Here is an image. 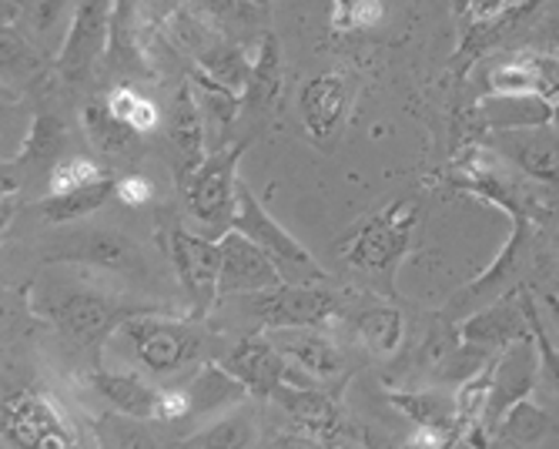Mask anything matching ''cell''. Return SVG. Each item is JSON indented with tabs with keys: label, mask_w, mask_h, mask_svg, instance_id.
I'll return each instance as SVG.
<instances>
[{
	"label": "cell",
	"mask_w": 559,
	"mask_h": 449,
	"mask_svg": "<svg viewBox=\"0 0 559 449\" xmlns=\"http://www.w3.org/2000/svg\"><path fill=\"white\" fill-rule=\"evenodd\" d=\"M416 222H419L416 198H399V202L385 205L382 212H376L372 218H366L352 232V238L345 245L348 265L366 272L379 288L392 292L395 269H399L402 256L409 252Z\"/></svg>",
	"instance_id": "obj_1"
},
{
	"label": "cell",
	"mask_w": 559,
	"mask_h": 449,
	"mask_svg": "<svg viewBox=\"0 0 559 449\" xmlns=\"http://www.w3.org/2000/svg\"><path fill=\"white\" fill-rule=\"evenodd\" d=\"M245 147H248V141H238L231 147H218V152H212L181 185L188 215L201 228V235L222 238L231 228L235 205H238V178H235V172H238Z\"/></svg>",
	"instance_id": "obj_2"
},
{
	"label": "cell",
	"mask_w": 559,
	"mask_h": 449,
	"mask_svg": "<svg viewBox=\"0 0 559 449\" xmlns=\"http://www.w3.org/2000/svg\"><path fill=\"white\" fill-rule=\"evenodd\" d=\"M231 228L245 232L251 241H259L272 256V262L278 265V272L288 285H329V272L316 262V256L292 232H285L265 212L259 198L251 194V188L241 181H238V205H235Z\"/></svg>",
	"instance_id": "obj_3"
},
{
	"label": "cell",
	"mask_w": 559,
	"mask_h": 449,
	"mask_svg": "<svg viewBox=\"0 0 559 449\" xmlns=\"http://www.w3.org/2000/svg\"><path fill=\"white\" fill-rule=\"evenodd\" d=\"M165 238V252L188 292L191 303V316L205 319L209 309L218 303V275H222V245L218 238H209L201 232H188L181 222H168V228L162 232Z\"/></svg>",
	"instance_id": "obj_4"
},
{
	"label": "cell",
	"mask_w": 559,
	"mask_h": 449,
	"mask_svg": "<svg viewBox=\"0 0 559 449\" xmlns=\"http://www.w3.org/2000/svg\"><path fill=\"white\" fill-rule=\"evenodd\" d=\"M151 312L147 306H128L121 298L100 292H68L61 298H50L40 306V316L55 322L58 332L74 339L78 345L97 348L115 329H121L131 316Z\"/></svg>",
	"instance_id": "obj_5"
},
{
	"label": "cell",
	"mask_w": 559,
	"mask_h": 449,
	"mask_svg": "<svg viewBox=\"0 0 559 449\" xmlns=\"http://www.w3.org/2000/svg\"><path fill=\"white\" fill-rule=\"evenodd\" d=\"M118 332L131 339L138 363L155 376L178 373L181 366L194 363L201 356V348H205V335H201L194 326L158 319L151 312L131 316Z\"/></svg>",
	"instance_id": "obj_6"
},
{
	"label": "cell",
	"mask_w": 559,
	"mask_h": 449,
	"mask_svg": "<svg viewBox=\"0 0 559 449\" xmlns=\"http://www.w3.org/2000/svg\"><path fill=\"white\" fill-rule=\"evenodd\" d=\"M115 4L118 0H78L64 47L58 55V74L68 84L87 81V74L97 68V61L108 55L111 44V21H115Z\"/></svg>",
	"instance_id": "obj_7"
},
{
	"label": "cell",
	"mask_w": 559,
	"mask_h": 449,
	"mask_svg": "<svg viewBox=\"0 0 559 449\" xmlns=\"http://www.w3.org/2000/svg\"><path fill=\"white\" fill-rule=\"evenodd\" d=\"M245 306L259 316L269 329H301V326H329L338 316V298L322 285H275L265 292H248Z\"/></svg>",
	"instance_id": "obj_8"
},
{
	"label": "cell",
	"mask_w": 559,
	"mask_h": 449,
	"mask_svg": "<svg viewBox=\"0 0 559 449\" xmlns=\"http://www.w3.org/2000/svg\"><path fill=\"white\" fill-rule=\"evenodd\" d=\"M272 399L288 416L292 429L301 433L305 439H312L316 446L338 442V439L352 436V426L345 423L338 399L322 389H305V386H295L292 379H285L272 389Z\"/></svg>",
	"instance_id": "obj_9"
},
{
	"label": "cell",
	"mask_w": 559,
	"mask_h": 449,
	"mask_svg": "<svg viewBox=\"0 0 559 449\" xmlns=\"http://www.w3.org/2000/svg\"><path fill=\"white\" fill-rule=\"evenodd\" d=\"M222 275H218V295H248V292H265L282 285V272L272 262V256L259 241H251L245 232L228 228L222 238Z\"/></svg>",
	"instance_id": "obj_10"
},
{
	"label": "cell",
	"mask_w": 559,
	"mask_h": 449,
	"mask_svg": "<svg viewBox=\"0 0 559 449\" xmlns=\"http://www.w3.org/2000/svg\"><path fill=\"white\" fill-rule=\"evenodd\" d=\"M536 376H539V353H536V339H533V329H530V335L516 339L513 345H506L499 353V359L492 363L489 403H486V413H483V423L489 426V433H492V426L499 423V416L506 410L533 392Z\"/></svg>",
	"instance_id": "obj_11"
},
{
	"label": "cell",
	"mask_w": 559,
	"mask_h": 449,
	"mask_svg": "<svg viewBox=\"0 0 559 449\" xmlns=\"http://www.w3.org/2000/svg\"><path fill=\"white\" fill-rule=\"evenodd\" d=\"M526 288H513L510 295H502L499 303L486 312H476L460 322L455 335L460 342L479 348L486 356L502 353L506 345H513L516 339L530 335V312H526Z\"/></svg>",
	"instance_id": "obj_12"
},
{
	"label": "cell",
	"mask_w": 559,
	"mask_h": 449,
	"mask_svg": "<svg viewBox=\"0 0 559 449\" xmlns=\"http://www.w3.org/2000/svg\"><path fill=\"white\" fill-rule=\"evenodd\" d=\"M486 84L492 94H536L546 102H559V55L549 51H516L499 58Z\"/></svg>",
	"instance_id": "obj_13"
},
{
	"label": "cell",
	"mask_w": 559,
	"mask_h": 449,
	"mask_svg": "<svg viewBox=\"0 0 559 449\" xmlns=\"http://www.w3.org/2000/svg\"><path fill=\"white\" fill-rule=\"evenodd\" d=\"M225 369H231L251 395H272V389L278 382L288 379V359L282 356V348L275 345V339L269 335H248L238 345H231V353L222 363Z\"/></svg>",
	"instance_id": "obj_14"
},
{
	"label": "cell",
	"mask_w": 559,
	"mask_h": 449,
	"mask_svg": "<svg viewBox=\"0 0 559 449\" xmlns=\"http://www.w3.org/2000/svg\"><path fill=\"white\" fill-rule=\"evenodd\" d=\"M499 155L513 162L523 175L536 181H559V131L552 128H520V131H496Z\"/></svg>",
	"instance_id": "obj_15"
},
{
	"label": "cell",
	"mask_w": 559,
	"mask_h": 449,
	"mask_svg": "<svg viewBox=\"0 0 559 449\" xmlns=\"http://www.w3.org/2000/svg\"><path fill=\"white\" fill-rule=\"evenodd\" d=\"M4 442L55 446V442H74V436L64 429V420L47 399L17 395L11 403H4Z\"/></svg>",
	"instance_id": "obj_16"
},
{
	"label": "cell",
	"mask_w": 559,
	"mask_h": 449,
	"mask_svg": "<svg viewBox=\"0 0 559 449\" xmlns=\"http://www.w3.org/2000/svg\"><path fill=\"white\" fill-rule=\"evenodd\" d=\"M168 144L175 152V175H178V185L188 181V175L205 162V111H201L198 97H194V87H181L175 105H171V115H168Z\"/></svg>",
	"instance_id": "obj_17"
},
{
	"label": "cell",
	"mask_w": 559,
	"mask_h": 449,
	"mask_svg": "<svg viewBox=\"0 0 559 449\" xmlns=\"http://www.w3.org/2000/svg\"><path fill=\"white\" fill-rule=\"evenodd\" d=\"M55 262H81L108 272H134L141 265V256L128 235L111 228H87L58 248Z\"/></svg>",
	"instance_id": "obj_18"
},
{
	"label": "cell",
	"mask_w": 559,
	"mask_h": 449,
	"mask_svg": "<svg viewBox=\"0 0 559 449\" xmlns=\"http://www.w3.org/2000/svg\"><path fill=\"white\" fill-rule=\"evenodd\" d=\"M348 105V87L342 74H316L301 84L298 91V111L305 121V131H309L312 141H329L345 115Z\"/></svg>",
	"instance_id": "obj_19"
},
{
	"label": "cell",
	"mask_w": 559,
	"mask_h": 449,
	"mask_svg": "<svg viewBox=\"0 0 559 449\" xmlns=\"http://www.w3.org/2000/svg\"><path fill=\"white\" fill-rule=\"evenodd\" d=\"M275 345L282 348V356L295 363L301 373H309L316 379H335L345 373V359L338 353V345L322 335L316 326H301V329H272Z\"/></svg>",
	"instance_id": "obj_20"
},
{
	"label": "cell",
	"mask_w": 559,
	"mask_h": 449,
	"mask_svg": "<svg viewBox=\"0 0 559 449\" xmlns=\"http://www.w3.org/2000/svg\"><path fill=\"white\" fill-rule=\"evenodd\" d=\"M552 102L536 94H492L476 108L479 125L489 131H520V128H543L552 125Z\"/></svg>",
	"instance_id": "obj_21"
},
{
	"label": "cell",
	"mask_w": 559,
	"mask_h": 449,
	"mask_svg": "<svg viewBox=\"0 0 559 449\" xmlns=\"http://www.w3.org/2000/svg\"><path fill=\"white\" fill-rule=\"evenodd\" d=\"M91 389L111 403L118 413L131 416V420H155L158 416V399H162V389L147 386L141 376H131V373H105L97 369L87 376Z\"/></svg>",
	"instance_id": "obj_22"
},
{
	"label": "cell",
	"mask_w": 559,
	"mask_h": 449,
	"mask_svg": "<svg viewBox=\"0 0 559 449\" xmlns=\"http://www.w3.org/2000/svg\"><path fill=\"white\" fill-rule=\"evenodd\" d=\"M282 94V40L265 31L259 37V51L251 58V71H248V84H245V108L251 111H269L278 105Z\"/></svg>",
	"instance_id": "obj_23"
},
{
	"label": "cell",
	"mask_w": 559,
	"mask_h": 449,
	"mask_svg": "<svg viewBox=\"0 0 559 449\" xmlns=\"http://www.w3.org/2000/svg\"><path fill=\"white\" fill-rule=\"evenodd\" d=\"M188 395H191V416H205V413L241 406L248 399V386L231 369L218 363H205L201 373L191 379Z\"/></svg>",
	"instance_id": "obj_24"
},
{
	"label": "cell",
	"mask_w": 559,
	"mask_h": 449,
	"mask_svg": "<svg viewBox=\"0 0 559 449\" xmlns=\"http://www.w3.org/2000/svg\"><path fill=\"white\" fill-rule=\"evenodd\" d=\"M81 121H84V131L91 138V144L97 147L105 158H115V162H128L134 158V147H138V131L131 125H124L108 102H91L84 111H81Z\"/></svg>",
	"instance_id": "obj_25"
},
{
	"label": "cell",
	"mask_w": 559,
	"mask_h": 449,
	"mask_svg": "<svg viewBox=\"0 0 559 449\" xmlns=\"http://www.w3.org/2000/svg\"><path fill=\"white\" fill-rule=\"evenodd\" d=\"M108 61H111V71H118L124 78L151 74L147 61H144V47H141V27H138V17H134V0H118V4H115Z\"/></svg>",
	"instance_id": "obj_26"
},
{
	"label": "cell",
	"mask_w": 559,
	"mask_h": 449,
	"mask_svg": "<svg viewBox=\"0 0 559 449\" xmlns=\"http://www.w3.org/2000/svg\"><path fill=\"white\" fill-rule=\"evenodd\" d=\"M389 403L402 416H409L416 426L449 429L455 439H460L463 420H460V406H455V399L439 395V392H389Z\"/></svg>",
	"instance_id": "obj_27"
},
{
	"label": "cell",
	"mask_w": 559,
	"mask_h": 449,
	"mask_svg": "<svg viewBox=\"0 0 559 449\" xmlns=\"http://www.w3.org/2000/svg\"><path fill=\"white\" fill-rule=\"evenodd\" d=\"M188 8L205 17L218 34L231 40H248L262 24V11L251 4V0H188Z\"/></svg>",
	"instance_id": "obj_28"
},
{
	"label": "cell",
	"mask_w": 559,
	"mask_h": 449,
	"mask_svg": "<svg viewBox=\"0 0 559 449\" xmlns=\"http://www.w3.org/2000/svg\"><path fill=\"white\" fill-rule=\"evenodd\" d=\"M115 178H100L94 185H84L78 191H64V194H47L44 202H40V212L47 222H55V225H64V222H81L87 215H94L100 205L108 202V198L115 194Z\"/></svg>",
	"instance_id": "obj_29"
},
{
	"label": "cell",
	"mask_w": 559,
	"mask_h": 449,
	"mask_svg": "<svg viewBox=\"0 0 559 449\" xmlns=\"http://www.w3.org/2000/svg\"><path fill=\"white\" fill-rule=\"evenodd\" d=\"M546 433H549V413L539 410L526 395L499 416V423L492 426V442L496 446H533Z\"/></svg>",
	"instance_id": "obj_30"
},
{
	"label": "cell",
	"mask_w": 559,
	"mask_h": 449,
	"mask_svg": "<svg viewBox=\"0 0 559 449\" xmlns=\"http://www.w3.org/2000/svg\"><path fill=\"white\" fill-rule=\"evenodd\" d=\"M64 141H68V131H64V121L50 111H40L34 115L31 121V131H27V141L21 144V152L14 158V165H24V168H37V165H55L61 162V152H64Z\"/></svg>",
	"instance_id": "obj_31"
},
{
	"label": "cell",
	"mask_w": 559,
	"mask_h": 449,
	"mask_svg": "<svg viewBox=\"0 0 559 449\" xmlns=\"http://www.w3.org/2000/svg\"><path fill=\"white\" fill-rule=\"evenodd\" d=\"M355 332H359L362 345L376 356H392L395 348L402 345V332H405V322H402V312L392 309V306H372L366 312H359L355 319Z\"/></svg>",
	"instance_id": "obj_32"
},
{
	"label": "cell",
	"mask_w": 559,
	"mask_h": 449,
	"mask_svg": "<svg viewBox=\"0 0 559 449\" xmlns=\"http://www.w3.org/2000/svg\"><path fill=\"white\" fill-rule=\"evenodd\" d=\"M191 87L198 94V105L205 111V121L218 125L222 131H228L238 118V111L245 108V97L225 84H218L215 78H209L205 71H194L191 74Z\"/></svg>",
	"instance_id": "obj_33"
},
{
	"label": "cell",
	"mask_w": 559,
	"mask_h": 449,
	"mask_svg": "<svg viewBox=\"0 0 559 449\" xmlns=\"http://www.w3.org/2000/svg\"><path fill=\"white\" fill-rule=\"evenodd\" d=\"M198 71H205L209 78H215L218 84H225V87H231V91H238V94H245V84H248V71H251V64H248V58H245V51H241V44L238 40H218L209 55H201L198 61Z\"/></svg>",
	"instance_id": "obj_34"
},
{
	"label": "cell",
	"mask_w": 559,
	"mask_h": 449,
	"mask_svg": "<svg viewBox=\"0 0 559 449\" xmlns=\"http://www.w3.org/2000/svg\"><path fill=\"white\" fill-rule=\"evenodd\" d=\"M513 235H510V241L502 245V252H499V259L492 262V269H486L473 285H469V292L466 295H460V298H476V295H483L486 288H496L499 282H506L513 272H516V265H520V259H523V252H526V241H530V218L526 215H516L513 218Z\"/></svg>",
	"instance_id": "obj_35"
},
{
	"label": "cell",
	"mask_w": 559,
	"mask_h": 449,
	"mask_svg": "<svg viewBox=\"0 0 559 449\" xmlns=\"http://www.w3.org/2000/svg\"><path fill=\"white\" fill-rule=\"evenodd\" d=\"M181 442L185 446H255L259 442L255 413H251V410H235L225 420L212 423L209 429L185 436Z\"/></svg>",
	"instance_id": "obj_36"
},
{
	"label": "cell",
	"mask_w": 559,
	"mask_h": 449,
	"mask_svg": "<svg viewBox=\"0 0 559 449\" xmlns=\"http://www.w3.org/2000/svg\"><path fill=\"white\" fill-rule=\"evenodd\" d=\"M108 105H111V111H115L124 125H131L138 134H147V131H155V128L162 125L158 105L151 102V97H144L141 91L128 87V84H118V87L108 94Z\"/></svg>",
	"instance_id": "obj_37"
},
{
	"label": "cell",
	"mask_w": 559,
	"mask_h": 449,
	"mask_svg": "<svg viewBox=\"0 0 559 449\" xmlns=\"http://www.w3.org/2000/svg\"><path fill=\"white\" fill-rule=\"evenodd\" d=\"M111 172L100 168L94 158L87 155H68L61 162L50 165V178H47V194H64V191H78L84 185H94L100 178H108Z\"/></svg>",
	"instance_id": "obj_38"
},
{
	"label": "cell",
	"mask_w": 559,
	"mask_h": 449,
	"mask_svg": "<svg viewBox=\"0 0 559 449\" xmlns=\"http://www.w3.org/2000/svg\"><path fill=\"white\" fill-rule=\"evenodd\" d=\"M382 0H335V27L338 31H369L382 24Z\"/></svg>",
	"instance_id": "obj_39"
},
{
	"label": "cell",
	"mask_w": 559,
	"mask_h": 449,
	"mask_svg": "<svg viewBox=\"0 0 559 449\" xmlns=\"http://www.w3.org/2000/svg\"><path fill=\"white\" fill-rule=\"evenodd\" d=\"M526 312H530V329H533V339H536V353H539V369H543V379L549 382L552 392H559V348L552 345V339L546 335L543 322H539V312L533 306V298L526 295Z\"/></svg>",
	"instance_id": "obj_40"
},
{
	"label": "cell",
	"mask_w": 559,
	"mask_h": 449,
	"mask_svg": "<svg viewBox=\"0 0 559 449\" xmlns=\"http://www.w3.org/2000/svg\"><path fill=\"white\" fill-rule=\"evenodd\" d=\"M71 0H21V17L34 34H50L68 14Z\"/></svg>",
	"instance_id": "obj_41"
},
{
	"label": "cell",
	"mask_w": 559,
	"mask_h": 449,
	"mask_svg": "<svg viewBox=\"0 0 559 449\" xmlns=\"http://www.w3.org/2000/svg\"><path fill=\"white\" fill-rule=\"evenodd\" d=\"M115 198L128 209H141V205L151 202V198H155V185H151L144 175H124L115 185Z\"/></svg>",
	"instance_id": "obj_42"
},
{
	"label": "cell",
	"mask_w": 559,
	"mask_h": 449,
	"mask_svg": "<svg viewBox=\"0 0 559 449\" xmlns=\"http://www.w3.org/2000/svg\"><path fill=\"white\" fill-rule=\"evenodd\" d=\"M191 416V395L188 389H162V399H158V420H185Z\"/></svg>",
	"instance_id": "obj_43"
},
{
	"label": "cell",
	"mask_w": 559,
	"mask_h": 449,
	"mask_svg": "<svg viewBox=\"0 0 559 449\" xmlns=\"http://www.w3.org/2000/svg\"><path fill=\"white\" fill-rule=\"evenodd\" d=\"M523 0H469L466 4V17L476 24V21H492V17H499V14H506V11H513V8H520Z\"/></svg>",
	"instance_id": "obj_44"
},
{
	"label": "cell",
	"mask_w": 559,
	"mask_h": 449,
	"mask_svg": "<svg viewBox=\"0 0 559 449\" xmlns=\"http://www.w3.org/2000/svg\"><path fill=\"white\" fill-rule=\"evenodd\" d=\"M536 40H543L539 47H546L549 55H559V14H552L546 24H539Z\"/></svg>",
	"instance_id": "obj_45"
},
{
	"label": "cell",
	"mask_w": 559,
	"mask_h": 449,
	"mask_svg": "<svg viewBox=\"0 0 559 449\" xmlns=\"http://www.w3.org/2000/svg\"><path fill=\"white\" fill-rule=\"evenodd\" d=\"M543 303L549 306V312H552V319L559 322V288H552V292H546V295H543Z\"/></svg>",
	"instance_id": "obj_46"
},
{
	"label": "cell",
	"mask_w": 559,
	"mask_h": 449,
	"mask_svg": "<svg viewBox=\"0 0 559 449\" xmlns=\"http://www.w3.org/2000/svg\"><path fill=\"white\" fill-rule=\"evenodd\" d=\"M466 4H469V0H452V8L460 11V14H466Z\"/></svg>",
	"instance_id": "obj_47"
},
{
	"label": "cell",
	"mask_w": 559,
	"mask_h": 449,
	"mask_svg": "<svg viewBox=\"0 0 559 449\" xmlns=\"http://www.w3.org/2000/svg\"><path fill=\"white\" fill-rule=\"evenodd\" d=\"M552 128L559 131V102H556V108H552Z\"/></svg>",
	"instance_id": "obj_48"
},
{
	"label": "cell",
	"mask_w": 559,
	"mask_h": 449,
	"mask_svg": "<svg viewBox=\"0 0 559 449\" xmlns=\"http://www.w3.org/2000/svg\"><path fill=\"white\" fill-rule=\"evenodd\" d=\"M556 248H559V232H556Z\"/></svg>",
	"instance_id": "obj_49"
}]
</instances>
